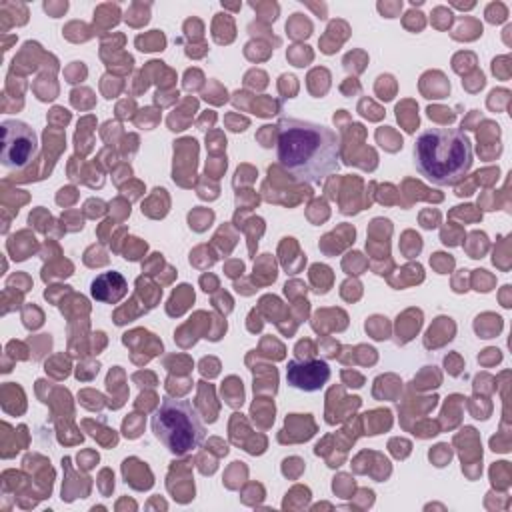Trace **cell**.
Segmentation results:
<instances>
[{
    "label": "cell",
    "mask_w": 512,
    "mask_h": 512,
    "mask_svg": "<svg viewBox=\"0 0 512 512\" xmlns=\"http://www.w3.org/2000/svg\"><path fill=\"white\" fill-rule=\"evenodd\" d=\"M278 162L294 180L322 184L340 170V136L318 122L280 118Z\"/></svg>",
    "instance_id": "6da1fadb"
},
{
    "label": "cell",
    "mask_w": 512,
    "mask_h": 512,
    "mask_svg": "<svg viewBox=\"0 0 512 512\" xmlns=\"http://www.w3.org/2000/svg\"><path fill=\"white\" fill-rule=\"evenodd\" d=\"M472 162V142L460 128H426L414 142L416 170L436 186L458 184Z\"/></svg>",
    "instance_id": "7a4b0ae2"
},
{
    "label": "cell",
    "mask_w": 512,
    "mask_h": 512,
    "mask_svg": "<svg viewBox=\"0 0 512 512\" xmlns=\"http://www.w3.org/2000/svg\"><path fill=\"white\" fill-rule=\"evenodd\" d=\"M150 426L154 436L174 456L190 454L204 442L206 436V428L192 402L170 396L160 400L152 414Z\"/></svg>",
    "instance_id": "3957f363"
},
{
    "label": "cell",
    "mask_w": 512,
    "mask_h": 512,
    "mask_svg": "<svg viewBox=\"0 0 512 512\" xmlns=\"http://www.w3.org/2000/svg\"><path fill=\"white\" fill-rule=\"evenodd\" d=\"M2 128L0 162L6 170H24L38 154V136L34 128L22 120L6 118Z\"/></svg>",
    "instance_id": "277c9868"
},
{
    "label": "cell",
    "mask_w": 512,
    "mask_h": 512,
    "mask_svg": "<svg viewBox=\"0 0 512 512\" xmlns=\"http://www.w3.org/2000/svg\"><path fill=\"white\" fill-rule=\"evenodd\" d=\"M330 380V366L324 360H290L286 382L302 392H318Z\"/></svg>",
    "instance_id": "5b68a950"
},
{
    "label": "cell",
    "mask_w": 512,
    "mask_h": 512,
    "mask_svg": "<svg viewBox=\"0 0 512 512\" xmlns=\"http://www.w3.org/2000/svg\"><path fill=\"white\" fill-rule=\"evenodd\" d=\"M126 292H128V284L120 272H102L90 284L92 298L106 304H114L122 300Z\"/></svg>",
    "instance_id": "8992f818"
}]
</instances>
